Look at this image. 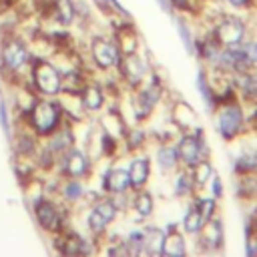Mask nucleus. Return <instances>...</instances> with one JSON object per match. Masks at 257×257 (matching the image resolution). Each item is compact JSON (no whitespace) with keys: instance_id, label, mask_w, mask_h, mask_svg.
<instances>
[{"instance_id":"nucleus-1","label":"nucleus","mask_w":257,"mask_h":257,"mask_svg":"<svg viewBox=\"0 0 257 257\" xmlns=\"http://www.w3.org/2000/svg\"><path fill=\"white\" fill-rule=\"evenodd\" d=\"M28 114H30V126L38 135L48 137L58 128L62 108L58 102H52V100H36L28 110Z\"/></svg>"},{"instance_id":"nucleus-2","label":"nucleus","mask_w":257,"mask_h":257,"mask_svg":"<svg viewBox=\"0 0 257 257\" xmlns=\"http://www.w3.org/2000/svg\"><path fill=\"white\" fill-rule=\"evenodd\" d=\"M32 80H34V86L38 88V92H42L46 96L58 94L60 86H62V74L48 60H38L32 66Z\"/></svg>"},{"instance_id":"nucleus-3","label":"nucleus","mask_w":257,"mask_h":257,"mask_svg":"<svg viewBox=\"0 0 257 257\" xmlns=\"http://www.w3.org/2000/svg\"><path fill=\"white\" fill-rule=\"evenodd\" d=\"M177 155H179V161L185 165V167H193L197 165L199 161H203L205 157V141L201 137V128L197 126V133L195 135H185L181 137L179 145H177Z\"/></svg>"},{"instance_id":"nucleus-4","label":"nucleus","mask_w":257,"mask_h":257,"mask_svg":"<svg viewBox=\"0 0 257 257\" xmlns=\"http://www.w3.org/2000/svg\"><path fill=\"white\" fill-rule=\"evenodd\" d=\"M213 38L221 46H237L245 38V24L235 16H225L217 26Z\"/></svg>"},{"instance_id":"nucleus-5","label":"nucleus","mask_w":257,"mask_h":257,"mask_svg":"<svg viewBox=\"0 0 257 257\" xmlns=\"http://www.w3.org/2000/svg\"><path fill=\"white\" fill-rule=\"evenodd\" d=\"M28 56L30 54H28L26 44L22 40H18V38H8L4 42V46H2V52H0L2 64L10 72H16V70L24 68L26 62H28Z\"/></svg>"},{"instance_id":"nucleus-6","label":"nucleus","mask_w":257,"mask_h":257,"mask_svg":"<svg viewBox=\"0 0 257 257\" xmlns=\"http://www.w3.org/2000/svg\"><path fill=\"white\" fill-rule=\"evenodd\" d=\"M116 203L112 201V199H100L94 207H92V211L88 213V229L92 231V233H102L104 229H106V225L114 219V215H116Z\"/></svg>"},{"instance_id":"nucleus-7","label":"nucleus","mask_w":257,"mask_h":257,"mask_svg":"<svg viewBox=\"0 0 257 257\" xmlns=\"http://www.w3.org/2000/svg\"><path fill=\"white\" fill-rule=\"evenodd\" d=\"M243 126V110L239 104H225L219 112V133L223 139H233Z\"/></svg>"},{"instance_id":"nucleus-8","label":"nucleus","mask_w":257,"mask_h":257,"mask_svg":"<svg viewBox=\"0 0 257 257\" xmlns=\"http://www.w3.org/2000/svg\"><path fill=\"white\" fill-rule=\"evenodd\" d=\"M92 60L98 68H112L118 62V48L106 38H92L90 42Z\"/></svg>"},{"instance_id":"nucleus-9","label":"nucleus","mask_w":257,"mask_h":257,"mask_svg":"<svg viewBox=\"0 0 257 257\" xmlns=\"http://www.w3.org/2000/svg\"><path fill=\"white\" fill-rule=\"evenodd\" d=\"M34 217L38 221V225L46 231H58L60 225H62V219H60V213L56 209L54 203L46 201V199H38L36 205H34Z\"/></svg>"},{"instance_id":"nucleus-10","label":"nucleus","mask_w":257,"mask_h":257,"mask_svg":"<svg viewBox=\"0 0 257 257\" xmlns=\"http://www.w3.org/2000/svg\"><path fill=\"white\" fill-rule=\"evenodd\" d=\"M120 74L126 78L128 84H139L143 80V76L147 74V64L145 60L135 52H126L120 60Z\"/></svg>"},{"instance_id":"nucleus-11","label":"nucleus","mask_w":257,"mask_h":257,"mask_svg":"<svg viewBox=\"0 0 257 257\" xmlns=\"http://www.w3.org/2000/svg\"><path fill=\"white\" fill-rule=\"evenodd\" d=\"M161 98V88L153 82L149 84L147 88L139 90L137 98H135V112H137V118H145L151 114V110L155 108V104L159 102Z\"/></svg>"},{"instance_id":"nucleus-12","label":"nucleus","mask_w":257,"mask_h":257,"mask_svg":"<svg viewBox=\"0 0 257 257\" xmlns=\"http://www.w3.org/2000/svg\"><path fill=\"white\" fill-rule=\"evenodd\" d=\"M173 122L177 124V126H181L183 131H189V128H197V122H199V118H197V112H195V108L191 106V104H187L185 100H177L175 104H173Z\"/></svg>"},{"instance_id":"nucleus-13","label":"nucleus","mask_w":257,"mask_h":257,"mask_svg":"<svg viewBox=\"0 0 257 257\" xmlns=\"http://www.w3.org/2000/svg\"><path fill=\"white\" fill-rule=\"evenodd\" d=\"M88 171V159L82 151L78 149H70L64 157V173L70 179H78Z\"/></svg>"},{"instance_id":"nucleus-14","label":"nucleus","mask_w":257,"mask_h":257,"mask_svg":"<svg viewBox=\"0 0 257 257\" xmlns=\"http://www.w3.org/2000/svg\"><path fill=\"white\" fill-rule=\"evenodd\" d=\"M102 185H104V189H106L108 193H112V195H122V193L131 187L128 171H126V169H110V171H106Z\"/></svg>"},{"instance_id":"nucleus-15","label":"nucleus","mask_w":257,"mask_h":257,"mask_svg":"<svg viewBox=\"0 0 257 257\" xmlns=\"http://www.w3.org/2000/svg\"><path fill=\"white\" fill-rule=\"evenodd\" d=\"M128 171V181H131V187L133 189H143L147 179H149V171H151V165H149V159L147 157H137L131 167L126 169Z\"/></svg>"},{"instance_id":"nucleus-16","label":"nucleus","mask_w":257,"mask_h":257,"mask_svg":"<svg viewBox=\"0 0 257 257\" xmlns=\"http://www.w3.org/2000/svg\"><path fill=\"white\" fill-rule=\"evenodd\" d=\"M161 253L163 255H171V257H181L187 253L183 235L175 229H169V233L163 237V245H161Z\"/></svg>"},{"instance_id":"nucleus-17","label":"nucleus","mask_w":257,"mask_h":257,"mask_svg":"<svg viewBox=\"0 0 257 257\" xmlns=\"http://www.w3.org/2000/svg\"><path fill=\"white\" fill-rule=\"evenodd\" d=\"M80 102L86 110H98L104 104V94L98 84H84L80 90Z\"/></svg>"},{"instance_id":"nucleus-18","label":"nucleus","mask_w":257,"mask_h":257,"mask_svg":"<svg viewBox=\"0 0 257 257\" xmlns=\"http://www.w3.org/2000/svg\"><path fill=\"white\" fill-rule=\"evenodd\" d=\"M201 233V241H205V245L209 247H219L221 245V239H223V227H221V221L217 219H209L203 229L199 231Z\"/></svg>"},{"instance_id":"nucleus-19","label":"nucleus","mask_w":257,"mask_h":257,"mask_svg":"<svg viewBox=\"0 0 257 257\" xmlns=\"http://www.w3.org/2000/svg\"><path fill=\"white\" fill-rule=\"evenodd\" d=\"M52 135H54V139H52V143H50V147H48L52 155H62V153H68V151L72 149L74 137H72V133H70L68 128H60L58 133L54 131Z\"/></svg>"},{"instance_id":"nucleus-20","label":"nucleus","mask_w":257,"mask_h":257,"mask_svg":"<svg viewBox=\"0 0 257 257\" xmlns=\"http://www.w3.org/2000/svg\"><path fill=\"white\" fill-rule=\"evenodd\" d=\"M157 163L161 167V171L165 173H171L177 169L179 165V155H177V147H171V145H165L157 151Z\"/></svg>"},{"instance_id":"nucleus-21","label":"nucleus","mask_w":257,"mask_h":257,"mask_svg":"<svg viewBox=\"0 0 257 257\" xmlns=\"http://www.w3.org/2000/svg\"><path fill=\"white\" fill-rule=\"evenodd\" d=\"M52 14L60 24H64V26L70 24L76 16L72 0H52Z\"/></svg>"},{"instance_id":"nucleus-22","label":"nucleus","mask_w":257,"mask_h":257,"mask_svg":"<svg viewBox=\"0 0 257 257\" xmlns=\"http://www.w3.org/2000/svg\"><path fill=\"white\" fill-rule=\"evenodd\" d=\"M207 221L203 219V215H201V211H199V207H197V203L187 211V215H185V219H183V231L187 233V235H197L201 229H203V225H205Z\"/></svg>"},{"instance_id":"nucleus-23","label":"nucleus","mask_w":257,"mask_h":257,"mask_svg":"<svg viewBox=\"0 0 257 257\" xmlns=\"http://www.w3.org/2000/svg\"><path fill=\"white\" fill-rule=\"evenodd\" d=\"M163 233L161 229H145L143 231V251L147 253H161V245H163Z\"/></svg>"},{"instance_id":"nucleus-24","label":"nucleus","mask_w":257,"mask_h":257,"mask_svg":"<svg viewBox=\"0 0 257 257\" xmlns=\"http://www.w3.org/2000/svg\"><path fill=\"white\" fill-rule=\"evenodd\" d=\"M133 207H135V211H137L139 217H149V215L153 213V209H155V201H153L151 193H147V191H139V189H137Z\"/></svg>"},{"instance_id":"nucleus-25","label":"nucleus","mask_w":257,"mask_h":257,"mask_svg":"<svg viewBox=\"0 0 257 257\" xmlns=\"http://www.w3.org/2000/svg\"><path fill=\"white\" fill-rule=\"evenodd\" d=\"M191 171H193V173H191V175H193V181H195V185H199V187L205 185V183L213 177V167H211V163L205 161V159L199 161L197 165H193Z\"/></svg>"},{"instance_id":"nucleus-26","label":"nucleus","mask_w":257,"mask_h":257,"mask_svg":"<svg viewBox=\"0 0 257 257\" xmlns=\"http://www.w3.org/2000/svg\"><path fill=\"white\" fill-rule=\"evenodd\" d=\"M64 245L60 247V253L64 255H76V253H86V247H84V239H80L78 235H68L64 241Z\"/></svg>"},{"instance_id":"nucleus-27","label":"nucleus","mask_w":257,"mask_h":257,"mask_svg":"<svg viewBox=\"0 0 257 257\" xmlns=\"http://www.w3.org/2000/svg\"><path fill=\"white\" fill-rule=\"evenodd\" d=\"M195 189V181H193V175L191 173H181L177 177V183H175V193L177 195H191Z\"/></svg>"},{"instance_id":"nucleus-28","label":"nucleus","mask_w":257,"mask_h":257,"mask_svg":"<svg viewBox=\"0 0 257 257\" xmlns=\"http://www.w3.org/2000/svg\"><path fill=\"white\" fill-rule=\"evenodd\" d=\"M241 90H243V94L247 98L257 100V74L245 72L243 74V80H241Z\"/></svg>"},{"instance_id":"nucleus-29","label":"nucleus","mask_w":257,"mask_h":257,"mask_svg":"<svg viewBox=\"0 0 257 257\" xmlns=\"http://www.w3.org/2000/svg\"><path fill=\"white\" fill-rule=\"evenodd\" d=\"M62 197L66 201H78L82 197V185L78 179H70L66 181V185L62 187Z\"/></svg>"},{"instance_id":"nucleus-30","label":"nucleus","mask_w":257,"mask_h":257,"mask_svg":"<svg viewBox=\"0 0 257 257\" xmlns=\"http://www.w3.org/2000/svg\"><path fill=\"white\" fill-rule=\"evenodd\" d=\"M235 169L239 173H251L257 169V153H247L235 161Z\"/></svg>"},{"instance_id":"nucleus-31","label":"nucleus","mask_w":257,"mask_h":257,"mask_svg":"<svg viewBox=\"0 0 257 257\" xmlns=\"http://www.w3.org/2000/svg\"><path fill=\"white\" fill-rule=\"evenodd\" d=\"M197 86H199V92L203 94V98L207 100V104L211 106V104H213L215 94H213V90H211V86H209L207 76H205V72H203V70H201V72H199V76H197Z\"/></svg>"},{"instance_id":"nucleus-32","label":"nucleus","mask_w":257,"mask_h":257,"mask_svg":"<svg viewBox=\"0 0 257 257\" xmlns=\"http://www.w3.org/2000/svg\"><path fill=\"white\" fill-rule=\"evenodd\" d=\"M124 247H126L128 253H141L143 251V231H133L126 237Z\"/></svg>"},{"instance_id":"nucleus-33","label":"nucleus","mask_w":257,"mask_h":257,"mask_svg":"<svg viewBox=\"0 0 257 257\" xmlns=\"http://www.w3.org/2000/svg\"><path fill=\"white\" fill-rule=\"evenodd\" d=\"M197 207H199V211H201L205 221L213 219V215H215V199H199Z\"/></svg>"},{"instance_id":"nucleus-34","label":"nucleus","mask_w":257,"mask_h":257,"mask_svg":"<svg viewBox=\"0 0 257 257\" xmlns=\"http://www.w3.org/2000/svg\"><path fill=\"white\" fill-rule=\"evenodd\" d=\"M179 26V34H181V40H183V46L187 52H193L195 50V44H193V38H191V30L183 24V22H177Z\"/></svg>"},{"instance_id":"nucleus-35","label":"nucleus","mask_w":257,"mask_h":257,"mask_svg":"<svg viewBox=\"0 0 257 257\" xmlns=\"http://www.w3.org/2000/svg\"><path fill=\"white\" fill-rule=\"evenodd\" d=\"M143 139H145V133H143L141 128H135V131H131V133L126 135V143H128L131 149L141 147V145H143Z\"/></svg>"},{"instance_id":"nucleus-36","label":"nucleus","mask_w":257,"mask_h":257,"mask_svg":"<svg viewBox=\"0 0 257 257\" xmlns=\"http://www.w3.org/2000/svg\"><path fill=\"white\" fill-rule=\"evenodd\" d=\"M245 253L247 255H257V229L253 227L251 233H247V245H245Z\"/></svg>"},{"instance_id":"nucleus-37","label":"nucleus","mask_w":257,"mask_h":257,"mask_svg":"<svg viewBox=\"0 0 257 257\" xmlns=\"http://www.w3.org/2000/svg\"><path fill=\"white\" fill-rule=\"evenodd\" d=\"M243 54H245V58L249 60V64H255V62H257V42H255V40L247 42V44L243 46Z\"/></svg>"},{"instance_id":"nucleus-38","label":"nucleus","mask_w":257,"mask_h":257,"mask_svg":"<svg viewBox=\"0 0 257 257\" xmlns=\"http://www.w3.org/2000/svg\"><path fill=\"white\" fill-rule=\"evenodd\" d=\"M0 122H2V128H4V133L8 135V128H10V124H8V110H6V104H4V102H0Z\"/></svg>"},{"instance_id":"nucleus-39","label":"nucleus","mask_w":257,"mask_h":257,"mask_svg":"<svg viewBox=\"0 0 257 257\" xmlns=\"http://www.w3.org/2000/svg\"><path fill=\"white\" fill-rule=\"evenodd\" d=\"M213 195L215 197H221L223 195V183H221V179L217 175H213Z\"/></svg>"},{"instance_id":"nucleus-40","label":"nucleus","mask_w":257,"mask_h":257,"mask_svg":"<svg viewBox=\"0 0 257 257\" xmlns=\"http://www.w3.org/2000/svg\"><path fill=\"white\" fill-rule=\"evenodd\" d=\"M171 6L179 8V10H191V2L189 0H169Z\"/></svg>"},{"instance_id":"nucleus-41","label":"nucleus","mask_w":257,"mask_h":257,"mask_svg":"<svg viewBox=\"0 0 257 257\" xmlns=\"http://www.w3.org/2000/svg\"><path fill=\"white\" fill-rule=\"evenodd\" d=\"M231 6H235V8H243V6H247L251 0H227Z\"/></svg>"},{"instance_id":"nucleus-42","label":"nucleus","mask_w":257,"mask_h":257,"mask_svg":"<svg viewBox=\"0 0 257 257\" xmlns=\"http://www.w3.org/2000/svg\"><path fill=\"white\" fill-rule=\"evenodd\" d=\"M157 2H159V6H161L163 10H167V12L171 10V2H169V0H157Z\"/></svg>"},{"instance_id":"nucleus-43","label":"nucleus","mask_w":257,"mask_h":257,"mask_svg":"<svg viewBox=\"0 0 257 257\" xmlns=\"http://www.w3.org/2000/svg\"><path fill=\"white\" fill-rule=\"evenodd\" d=\"M253 227L257 229V215H255V219H253Z\"/></svg>"},{"instance_id":"nucleus-44","label":"nucleus","mask_w":257,"mask_h":257,"mask_svg":"<svg viewBox=\"0 0 257 257\" xmlns=\"http://www.w3.org/2000/svg\"><path fill=\"white\" fill-rule=\"evenodd\" d=\"M255 118H257V116H255Z\"/></svg>"}]
</instances>
